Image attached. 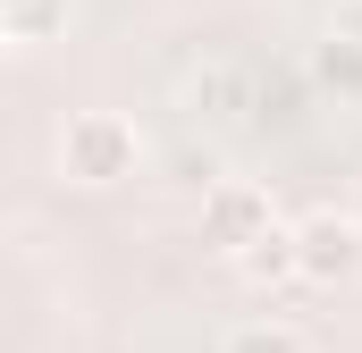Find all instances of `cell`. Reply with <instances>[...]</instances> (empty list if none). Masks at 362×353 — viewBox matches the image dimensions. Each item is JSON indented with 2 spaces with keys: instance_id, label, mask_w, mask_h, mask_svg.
Masks as SVG:
<instances>
[{
  "instance_id": "cell-6",
  "label": "cell",
  "mask_w": 362,
  "mask_h": 353,
  "mask_svg": "<svg viewBox=\"0 0 362 353\" xmlns=\"http://www.w3.org/2000/svg\"><path fill=\"white\" fill-rule=\"evenodd\" d=\"M303 76H312V92H329V101H362V51L337 42V34H320L303 51Z\"/></svg>"
},
{
  "instance_id": "cell-4",
  "label": "cell",
  "mask_w": 362,
  "mask_h": 353,
  "mask_svg": "<svg viewBox=\"0 0 362 353\" xmlns=\"http://www.w3.org/2000/svg\"><path fill=\"white\" fill-rule=\"evenodd\" d=\"M270 227V193L262 185H245V176H211L202 185V244L211 253H236V244H253Z\"/></svg>"
},
{
  "instance_id": "cell-9",
  "label": "cell",
  "mask_w": 362,
  "mask_h": 353,
  "mask_svg": "<svg viewBox=\"0 0 362 353\" xmlns=\"http://www.w3.org/2000/svg\"><path fill=\"white\" fill-rule=\"evenodd\" d=\"M329 34L362 51V0H329Z\"/></svg>"
},
{
  "instance_id": "cell-3",
  "label": "cell",
  "mask_w": 362,
  "mask_h": 353,
  "mask_svg": "<svg viewBox=\"0 0 362 353\" xmlns=\"http://www.w3.org/2000/svg\"><path fill=\"white\" fill-rule=\"evenodd\" d=\"M362 269V219L346 210H312V219H295V277H312V286H346Z\"/></svg>"
},
{
  "instance_id": "cell-2",
  "label": "cell",
  "mask_w": 362,
  "mask_h": 353,
  "mask_svg": "<svg viewBox=\"0 0 362 353\" xmlns=\"http://www.w3.org/2000/svg\"><path fill=\"white\" fill-rule=\"evenodd\" d=\"M169 92H177L185 126H211V135L253 118V68H245V59H228V51H202V59H185Z\"/></svg>"
},
{
  "instance_id": "cell-5",
  "label": "cell",
  "mask_w": 362,
  "mask_h": 353,
  "mask_svg": "<svg viewBox=\"0 0 362 353\" xmlns=\"http://www.w3.org/2000/svg\"><path fill=\"white\" fill-rule=\"evenodd\" d=\"M228 261H236V277H245V286H262V294H270V286H286V277H295V227H262V236H253V244H236V253H228Z\"/></svg>"
},
{
  "instance_id": "cell-7",
  "label": "cell",
  "mask_w": 362,
  "mask_h": 353,
  "mask_svg": "<svg viewBox=\"0 0 362 353\" xmlns=\"http://www.w3.org/2000/svg\"><path fill=\"white\" fill-rule=\"evenodd\" d=\"M68 17H76V0H0V42H59L68 34Z\"/></svg>"
},
{
  "instance_id": "cell-1",
  "label": "cell",
  "mask_w": 362,
  "mask_h": 353,
  "mask_svg": "<svg viewBox=\"0 0 362 353\" xmlns=\"http://www.w3.org/2000/svg\"><path fill=\"white\" fill-rule=\"evenodd\" d=\"M144 169V126L127 118V109H76L68 126H59V176L68 185H127V176Z\"/></svg>"
},
{
  "instance_id": "cell-8",
  "label": "cell",
  "mask_w": 362,
  "mask_h": 353,
  "mask_svg": "<svg viewBox=\"0 0 362 353\" xmlns=\"http://www.w3.org/2000/svg\"><path fill=\"white\" fill-rule=\"evenodd\" d=\"M219 353H312V345H303V328H286V320H236V328L219 337Z\"/></svg>"
}]
</instances>
